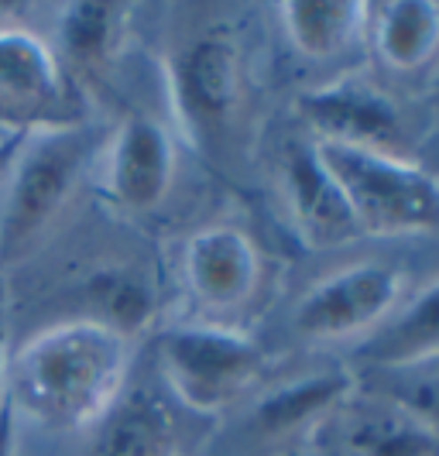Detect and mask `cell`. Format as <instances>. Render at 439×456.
<instances>
[{
	"instance_id": "52a82bcc",
	"label": "cell",
	"mask_w": 439,
	"mask_h": 456,
	"mask_svg": "<svg viewBox=\"0 0 439 456\" xmlns=\"http://www.w3.org/2000/svg\"><path fill=\"white\" fill-rule=\"evenodd\" d=\"M299 114L316 141L402 155L409 134L394 100L364 76H340L299 96Z\"/></svg>"
},
{
	"instance_id": "277c9868",
	"label": "cell",
	"mask_w": 439,
	"mask_h": 456,
	"mask_svg": "<svg viewBox=\"0 0 439 456\" xmlns=\"http://www.w3.org/2000/svg\"><path fill=\"white\" fill-rule=\"evenodd\" d=\"M162 370L172 395L196 411H224L255 388L264 354L227 326H175L162 337Z\"/></svg>"
},
{
	"instance_id": "d6986e66",
	"label": "cell",
	"mask_w": 439,
	"mask_h": 456,
	"mask_svg": "<svg viewBox=\"0 0 439 456\" xmlns=\"http://www.w3.org/2000/svg\"><path fill=\"white\" fill-rule=\"evenodd\" d=\"M100 298H103V309H107L103 322H110L124 337H127L131 326H141L148 320V309H151L148 289L134 278H127V274H110L100 289Z\"/></svg>"
},
{
	"instance_id": "2e32d148",
	"label": "cell",
	"mask_w": 439,
	"mask_h": 456,
	"mask_svg": "<svg viewBox=\"0 0 439 456\" xmlns=\"http://www.w3.org/2000/svg\"><path fill=\"white\" fill-rule=\"evenodd\" d=\"M354 391V378L347 370H323V374H309L302 381H289L275 388L268 398H261L255 419L257 429L268 436L296 433L305 422H316L320 415L340 405Z\"/></svg>"
},
{
	"instance_id": "7a4b0ae2",
	"label": "cell",
	"mask_w": 439,
	"mask_h": 456,
	"mask_svg": "<svg viewBox=\"0 0 439 456\" xmlns=\"http://www.w3.org/2000/svg\"><path fill=\"white\" fill-rule=\"evenodd\" d=\"M316 155L344 189L361 237H412L439 230V175L426 165L329 141H316Z\"/></svg>"
},
{
	"instance_id": "8992f818",
	"label": "cell",
	"mask_w": 439,
	"mask_h": 456,
	"mask_svg": "<svg viewBox=\"0 0 439 456\" xmlns=\"http://www.w3.org/2000/svg\"><path fill=\"white\" fill-rule=\"evenodd\" d=\"M405 278L394 265L361 261L320 278L296 305V333L305 340H347L394 313Z\"/></svg>"
},
{
	"instance_id": "e0dca14e",
	"label": "cell",
	"mask_w": 439,
	"mask_h": 456,
	"mask_svg": "<svg viewBox=\"0 0 439 456\" xmlns=\"http://www.w3.org/2000/svg\"><path fill=\"white\" fill-rule=\"evenodd\" d=\"M172 419L148 395L117 398V405L100 419V436L93 456H168Z\"/></svg>"
},
{
	"instance_id": "7c38bea8",
	"label": "cell",
	"mask_w": 439,
	"mask_h": 456,
	"mask_svg": "<svg viewBox=\"0 0 439 456\" xmlns=\"http://www.w3.org/2000/svg\"><path fill=\"white\" fill-rule=\"evenodd\" d=\"M370 38L378 59L398 72H416L439 55L436 0H388L370 7Z\"/></svg>"
},
{
	"instance_id": "ac0fdd59",
	"label": "cell",
	"mask_w": 439,
	"mask_h": 456,
	"mask_svg": "<svg viewBox=\"0 0 439 456\" xmlns=\"http://www.w3.org/2000/svg\"><path fill=\"white\" fill-rule=\"evenodd\" d=\"M127 7L76 0L59 14V42L76 66H103L124 42Z\"/></svg>"
},
{
	"instance_id": "4fadbf2b",
	"label": "cell",
	"mask_w": 439,
	"mask_h": 456,
	"mask_svg": "<svg viewBox=\"0 0 439 456\" xmlns=\"http://www.w3.org/2000/svg\"><path fill=\"white\" fill-rule=\"evenodd\" d=\"M370 4L364 0H285L281 24L292 45L309 59H333L368 28Z\"/></svg>"
},
{
	"instance_id": "3957f363",
	"label": "cell",
	"mask_w": 439,
	"mask_h": 456,
	"mask_svg": "<svg viewBox=\"0 0 439 456\" xmlns=\"http://www.w3.org/2000/svg\"><path fill=\"white\" fill-rule=\"evenodd\" d=\"M93 148L96 137L86 124H59L28 134L0 203V251L24 248L66 209Z\"/></svg>"
},
{
	"instance_id": "7402d4cb",
	"label": "cell",
	"mask_w": 439,
	"mask_h": 456,
	"mask_svg": "<svg viewBox=\"0 0 439 456\" xmlns=\"http://www.w3.org/2000/svg\"><path fill=\"white\" fill-rule=\"evenodd\" d=\"M7 370H11V343H7V330L0 326V409L7 405Z\"/></svg>"
},
{
	"instance_id": "ffe728a7",
	"label": "cell",
	"mask_w": 439,
	"mask_h": 456,
	"mask_svg": "<svg viewBox=\"0 0 439 456\" xmlns=\"http://www.w3.org/2000/svg\"><path fill=\"white\" fill-rule=\"evenodd\" d=\"M392 402H398L402 409H409L422 422H429L433 429H439V370H429V374L416 378L412 385L398 388Z\"/></svg>"
},
{
	"instance_id": "6da1fadb",
	"label": "cell",
	"mask_w": 439,
	"mask_h": 456,
	"mask_svg": "<svg viewBox=\"0 0 439 456\" xmlns=\"http://www.w3.org/2000/svg\"><path fill=\"white\" fill-rule=\"evenodd\" d=\"M127 364L131 343L110 322H55L11 354L7 402L48 429H90L117 405Z\"/></svg>"
},
{
	"instance_id": "5b68a950",
	"label": "cell",
	"mask_w": 439,
	"mask_h": 456,
	"mask_svg": "<svg viewBox=\"0 0 439 456\" xmlns=\"http://www.w3.org/2000/svg\"><path fill=\"white\" fill-rule=\"evenodd\" d=\"M168 96L183 131L196 144H209L227 131L240 103V55L220 35H199L172 52Z\"/></svg>"
},
{
	"instance_id": "5bb4252c",
	"label": "cell",
	"mask_w": 439,
	"mask_h": 456,
	"mask_svg": "<svg viewBox=\"0 0 439 456\" xmlns=\"http://www.w3.org/2000/svg\"><path fill=\"white\" fill-rule=\"evenodd\" d=\"M370 364L385 370H409L439 357V278L429 281L364 350Z\"/></svg>"
},
{
	"instance_id": "9c48e42d",
	"label": "cell",
	"mask_w": 439,
	"mask_h": 456,
	"mask_svg": "<svg viewBox=\"0 0 439 456\" xmlns=\"http://www.w3.org/2000/svg\"><path fill=\"white\" fill-rule=\"evenodd\" d=\"M175 179V144L148 114H131L120 120L110 144H107V172L103 183L120 209L127 213H151L172 189Z\"/></svg>"
},
{
	"instance_id": "ba28073f",
	"label": "cell",
	"mask_w": 439,
	"mask_h": 456,
	"mask_svg": "<svg viewBox=\"0 0 439 456\" xmlns=\"http://www.w3.org/2000/svg\"><path fill=\"white\" fill-rule=\"evenodd\" d=\"M69 79L55 52L24 28H0V127L42 131L72 124Z\"/></svg>"
},
{
	"instance_id": "8fae6325",
	"label": "cell",
	"mask_w": 439,
	"mask_h": 456,
	"mask_svg": "<svg viewBox=\"0 0 439 456\" xmlns=\"http://www.w3.org/2000/svg\"><path fill=\"white\" fill-rule=\"evenodd\" d=\"M281 185H285V203L292 213V224L309 248H340L361 237L347 196L337 185V179L326 172V165L316 155V144L289 148Z\"/></svg>"
},
{
	"instance_id": "30bf717a",
	"label": "cell",
	"mask_w": 439,
	"mask_h": 456,
	"mask_svg": "<svg viewBox=\"0 0 439 456\" xmlns=\"http://www.w3.org/2000/svg\"><path fill=\"white\" fill-rule=\"evenodd\" d=\"M185 285L199 305L227 313L255 296L261 281L257 244L240 227H207L189 237L183 254Z\"/></svg>"
},
{
	"instance_id": "9a60e30c",
	"label": "cell",
	"mask_w": 439,
	"mask_h": 456,
	"mask_svg": "<svg viewBox=\"0 0 439 456\" xmlns=\"http://www.w3.org/2000/svg\"><path fill=\"white\" fill-rule=\"evenodd\" d=\"M347 446L354 456H439V429L388 398L350 419Z\"/></svg>"
},
{
	"instance_id": "44dd1931",
	"label": "cell",
	"mask_w": 439,
	"mask_h": 456,
	"mask_svg": "<svg viewBox=\"0 0 439 456\" xmlns=\"http://www.w3.org/2000/svg\"><path fill=\"white\" fill-rule=\"evenodd\" d=\"M14 415L11 402L0 409V456H18V426H14Z\"/></svg>"
}]
</instances>
